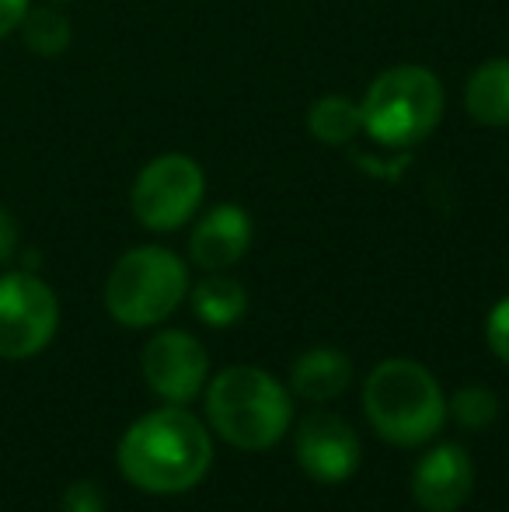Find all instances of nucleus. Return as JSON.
I'll list each match as a JSON object with an SVG mask.
<instances>
[{
  "label": "nucleus",
  "mask_w": 509,
  "mask_h": 512,
  "mask_svg": "<svg viewBox=\"0 0 509 512\" xmlns=\"http://www.w3.org/2000/svg\"><path fill=\"white\" fill-rule=\"evenodd\" d=\"M363 411L384 443L422 446L447 422V398L426 366L387 359L363 384Z\"/></svg>",
  "instance_id": "7ed1b4c3"
},
{
  "label": "nucleus",
  "mask_w": 509,
  "mask_h": 512,
  "mask_svg": "<svg viewBox=\"0 0 509 512\" xmlns=\"http://www.w3.org/2000/svg\"><path fill=\"white\" fill-rule=\"evenodd\" d=\"M189 297V269L168 248H133L112 265L105 279V307L126 328H150L168 321Z\"/></svg>",
  "instance_id": "39448f33"
},
{
  "label": "nucleus",
  "mask_w": 509,
  "mask_h": 512,
  "mask_svg": "<svg viewBox=\"0 0 509 512\" xmlns=\"http://www.w3.org/2000/svg\"><path fill=\"white\" fill-rule=\"evenodd\" d=\"M252 248V216L241 206H213L189 237V255L199 269L224 272Z\"/></svg>",
  "instance_id": "9b49d317"
},
{
  "label": "nucleus",
  "mask_w": 509,
  "mask_h": 512,
  "mask_svg": "<svg viewBox=\"0 0 509 512\" xmlns=\"http://www.w3.org/2000/svg\"><path fill=\"white\" fill-rule=\"evenodd\" d=\"M485 342L496 352L499 363L509 366V297L499 300L496 307L489 310V321H485Z\"/></svg>",
  "instance_id": "a211bd4d"
},
{
  "label": "nucleus",
  "mask_w": 509,
  "mask_h": 512,
  "mask_svg": "<svg viewBox=\"0 0 509 512\" xmlns=\"http://www.w3.org/2000/svg\"><path fill=\"white\" fill-rule=\"evenodd\" d=\"M18 251V220L0 206V265H7Z\"/></svg>",
  "instance_id": "412c9836"
},
{
  "label": "nucleus",
  "mask_w": 509,
  "mask_h": 512,
  "mask_svg": "<svg viewBox=\"0 0 509 512\" xmlns=\"http://www.w3.org/2000/svg\"><path fill=\"white\" fill-rule=\"evenodd\" d=\"M447 411L464 425V429H485V425L496 422L499 398L489 391V387L471 384V387H461V391L454 394V401L447 405Z\"/></svg>",
  "instance_id": "f3484780"
},
{
  "label": "nucleus",
  "mask_w": 509,
  "mask_h": 512,
  "mask_svg": "<svg viewBox=\"0 0 509 512\" xmlns=\"http://www.w3.org/2000/svg\"><path fill=\"white\" fill-rule=\"evenodd\" d=\"M307 133L325 147H346L363 133V108L342 95L318 98L307 112Z\"/></svg>",
  "instance_id": "2eb2a0df"
},
{
  "label": "nucleus",
  "mask_w": 509,
  "mask_h": 512,
  "mask_svg": "<svg viewBox=\"0 0 509 512\" xmlns=\"http://www.w3.org/2000/svg\"><path fill=\"white\" fill-rule=\"evenodd\" d=\"M206 196V175L192 157L185 154H164L154 157L147 168L136 175L133 192H129V206L133 216L147 230L168 234L178 230L182 223L192 220Z\"/></svg>",
  "instance_id": "423d86ee"
},
{
  "label": "nucleus",
  "mask_w": 509,
  "mask_h": 512,
  "mask_svg": "<svg viewBox=\"0 0 509 512\" xmlns=\"http://www.w3.org/2000/svg\"><path fill=\"white\" fill-rule=\"evenodd\" d=\"M119 471L129 485L150 495H178L196 488L213 464L206 425L182 405L136 418L119 439Z\"/></svg>",
  "instance_id": "f257e3e1"
},
{
  "label": "nucleus",
  "mask_w": 509,
  "mask_h": 512,
  "mask_svg": "<svg viewBox=\"0 0 509 512\" xmlns=\"http://www.w3.org/2000/svg\"><path fill=\"white\" fill-rule=\"evenodd\" d=\"M475 488V464L457 443H440L415 464L412 495L426 512H457Z\"/></svg>",
  "instance_id": "9d476101"
},
{
  "label": "nucleus",
  "mask_w": 509,
  "mask_h": 512,
  "mask_svg": "<svg viewBox=\"0 0 509 512\" xmlns=\"http://www.w3.org/2000/svg\"><path fill=\"white\" fill-rule=\"evenodd\" d=\"M60 324V300L35 272L0 276V359L42 352Z\"/></svg>",
  "instance_id": "0eeeda50"
},
{
  "label": "nucleus",
  "mask_w": 509,
  "mask_h": 512,
  "mask_svg": "<svg viewBox=\"0 0 509 512\" xmlns=\"http://www.w3.org/2000/svg\"><path fill=\"white\" fill-rule=\"evenodd\" d=\"M293 453H297V464L304 467L307 478L325 481V485L353 478L363 460V446L356 429L346 418L332 415V411H311L297 425Z\"/></svg>",
  "instance_id": "1a4fd4ad"
},
{
  "label": "nucleus",
  "mask_w": 509,
  "mask_h": 512,
  "mask_svg": "<svg viewBox=\"0 0 509 512\" xmlns=\"http://www.w3.org/2000/svg\"><path fill=\"white\" fill-rule=\"evenodd\" d=\"M140 370L147 387L168 405H189L210 377V356L189 331H157L143 345Z\"/></svg>",
  "instance_id": "6e6552de"
},
{
  "label": "nucleus",
  "mask_w": 509,
  "mask_h": 512,
  "mask_svg": "<svg viewBox=\"0 0 509 512\" xmlns=\"http://www.w3.org/2000/svg\"><path fill=\"white\" fill-rule=\"evenodd\" d=\"M349 380H353V363L346 359V352L332 349V345H314V349L300 352L297 363L290 366L293 394L311 405H325V401L346 394Z\"/></svg>",
  "instance_id": "f8f14e48"
},
{
  "label": "nucleus",
  "mask_w": 509,
  "mask_h": 512,
  "mask_svg": "<svg viewBox=\"0 0 509 512\" xmlns=\"http://www.w3.org/2000/svg\"><path fill=\"white\" fill-rule=\"evenodd\" d=\"M32 0H0V39L18 32V25L25 21Z\"/></svg>",
  "instance_id": "aec40b11"
},
{
  "label": "nucleus",
  "mask_w": 509,
  "mask_h": 512,
  "mask_svg": "<svg viewBox=\"0 0 509 512\" xmlns=\"http://www.w3.org/2000/svg\"><path fill=\"white\" fill-rule=\"evenodd\" d=\"M18 32H21V42H25L35 56H49V60L60 56L63 49L70 46V18L53 4V0L42 7H28Z\"/></svg>",
  "instance_id": "dca6fc26"
},
{
  "label": "nucleus",
  "mask_w": 509,
  "mask_h": 512,
  "mask_svg": "<svg viewBox=\"0 0 509 512\" xmlns=\"http://www.w3.org/2000/svg\"><path fill=\"white\" fill-rule=\"evenodd\" d=\"M192 310L203 324L210 328H231L245 317L248 310V293L241 283L220 276V272H210L203 283L192 290Z\"/></svg>",
  "instance_id": "4468645a"
},
{
  "label": "nucleus",
  "mask_w": 509,
  "mask_h": 512,
  "mask_svg": "<svg viewBox=\"0 0 509 512\" xmlns=\"http://www.w3.org/2000/svg\"><path fill=\"white\" fill-rule=\"evenodd\" d=\"M53 4H67V0H53Z\"/></svg>",
  "instance_id": "4be33fe9"
},
{
  "label": "nucleus",
  "mask_w": 509,
  "mask_h": 512,
  "mask_svg": "<svg viewBox=\"0 0 509 512\" xmlns=\"http://www.w3.org/2000/svg\"><path fill=\"white\" fill-rule=\"evenodd\" d=\"M464 108L482 126H509V60H489L468 77Z\"/></svg>",
  "instance_id": "ddd939ff"
},
{
  "label": "nucleus",
  "mask_w": 509,
  "mask_h": 512,
  "mask_svg": "<svg viewBox=\"0 0 509 512\" xmlns=\"http://www.w3.org/2000/svg\"><path fill=\"white\" fill-rule=\"evenodd\" d=\"M63 512H105V495L95 481H74L63 492Z\"/></svg>",
  "instance_id": "6ab92c4d"
},
{
  "label": "nucleus",
  "mask_w": 509,
  "mask_h": 512,
  "mask_svg": "<svg viewBox=\"0 0 509 512\" xmlns=\"http://www.w3.org/2000/svg\"><path fill=\"white\" fill-rule=\"evenodd\" d=\"M443 84L433 70L401 63L374 77L363 95V133L384 147H412L443 119Z\"/></svg>",
  "instance_id": "20e7f679"
},
{
  "label": "nucleus",
  "mask_w": 509,
  "mask_h": 512,
  "mask_svg": "<svg viewBox=\"0 0 509 512\" xmlns=\"http://www.w3.org/2000/svg\"><path fill=\"white\" fill-rule=\"evenodd\" d=\"M206 418L238 450H269L290 429V394L258 366H227L206 387Z\"/></svg>",
  "instance_id": "f03ea898"
}]
</instances>
